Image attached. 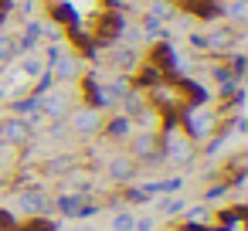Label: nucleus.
Returning <instances> with one entry per match:
<instances>
[{
    "label": "nucleus",
    "mask_w": 248,
    "mask_h": 231,
    "mask_svg": "<svg viewBox=\"0 0 248 231\" xmlns=\"http://www.w3.org/2000/svg\"><path fill=\"white\" fill-rule=\"evenodd\" d=\"M95 123H99L95 112H78L75 116V129H95Z\"/></svg>",
    "instance_id": "f03ea898"
},
{
    "label": "nucleus",
    "mask_w": 248,
    "mask_h": 231,
    "mask_svg": "<svg viewBox=\"0 0 248 231\" xmlns=\"http://www.w3.org/2000/svg\"><path fill=\"white\" fill-rule=\"evenodd\" d=\"M133 228H136V217H133V214L119 211V214L112 217V231H133Z\"/></svg>",
    "instance_id": "f257e3e1"
},
{
    "label": "nucleus",
    "mask_w": 248,
    "mask_h": 231,
    "mask_svg": "<svg viewBox=\"0 0 248 231\" xmlns=\"http://www.w3.org/2000/svg\"><path fill=\"white\" fill-rule=\"evenodd\" d=\"M228 14H231L234 21H245V0H231V7H228Z\"/></svg>",
    "instance_id": "7ed1b4c3"
},
{
    "label": "nucleus",
    "mask_w": 248,
    "mask_h": 231,
    "mask_svg": "<svg viewBox=\"0 0 248 231\" xmlns=\"http://www.w3.org/2000/svg\"><path fill=\"white\" fill-rule=\"evenodd\" d=\"M112 173H116V177H126V173H129V170H126V160H116V170H112Z\"/></svg>",
    "instance_id": "20e7f679"
}]
</instances>
